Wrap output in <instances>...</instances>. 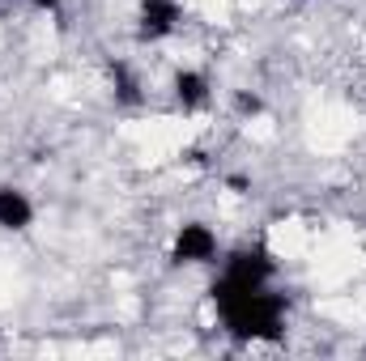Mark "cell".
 Segmentation results:
<instances>
[{"label": "cell", "mask_w": 366, "mask_h": 361, "mask_svg": "<svg viewBox=\"0 0 366 361\" xmlns=\"http://www.w3.org/2000/svg\"><path fill=\"white\" fill-rule=\"evenodd\" d=\"M171 93H175V102H179L183 111H200V106H209L213 86H209V77L200 68H179L175 81H171Z\"/></svg>", "instance_id": "obj_6"}, {"label": "cell", "mask_w": 366, "mask_h": 361, "mask_svg": "<svg viewBox=\"0 0 366 361\" xmlns=\"http://www.w3.org/2000/svg\"><path fill=\"white\" fill-rule=\"evenodd\" d=\"M183 4L179 0H141L137 4V39L141 43H162L179 30Z\"/></svg>", "instance_id": "obj_4"}, {"label": "cell", "mask_w": 366, "mask_h": 361, "mask_svg": "<svg viewBox=\"0 0 366 361\" xmlns=\"http://www.w3.org/2000/svg\"><path fill=\"white\" fill-rule=\"evenodd\" d=\"M30 4H34L39 13H60V4H64V0H30Z\"/></svg>", "instance_id": "obj_9"}, {"label": "cell", "mask_w": 366, "mask_h": 361, "mask_svg": "<svg viewBox=\"0 0 366 361\" xmlns=\"http://www.w3.org/2000/svg\"><path fill=\"white\" fill-rule=\"evenodd\" d=\"M209 302L217 310V323L226 336L243 340V345H260V340H277L290 315L285 293H277L273 285L260 289H222L209 285Z\"/></svg>", "instance_id": "obj_1"}, {"label": "cell", "mask_w": 366, "mask_h": 361, "mask_svg": "<svg viewBox=\"0 0 366 361\" xmlns=\"http://www.w3.org/2000/svg\"><path fill=\"white\" fill-rule=\"evenodd\" d=\"M273 276H277L273 251L264 243H252V247H239V251L226 255L213 285H222V289H260V285H273Z\"/></svg>", "instance_id": "obj_2"}, {"label": "cell", "mask_w": 366, "mask_h": 361, "mask_svg": "<svg viewBox=\"0 0 366 361\" xmlns=\"http://www.w3.org/2000/svg\"><path fill=\"white\" fill-rule=\"evenodd\" d=\"M217 260V234L213 225L204 221H183L171 238V264L179 268H200V264H213Z\"/></svg>", "instance_id": "obj_3"}, {"label": "cell", "mask_w": 366, "mask_h": 361, "mask_svg": "<svg viewBox=\"0 0 366 361\" xmlns=\"http://www.w3.org/2000/svg\"><path fill=\"white\" fill-rule=\"evenodd\" d=\"M111 86H115V98H119V102H128V106L141 102V86H137V77L128 73V64H111Z\"/></svg>", "instance_id": "obj_7"}, {"label": "cell", "mask_w": 366, "mask_h": 361, "mask_svg": "<svg viewBox=\"0 0 366 361\" xmlns=\"http://www.w3.org/2000/svg\"><path fill=\"white\" fill-rule=\"evenodd\" d=\"M234 106H239V111H243V115H260V111H264V98H260V93H234Z\"/></svg>", "instance_id": "obj_8"}, {"label": "cell", "mask_w": 366, "mask_h": 361, "mask_svg": "<svg viewBox=\"0 0 366 361\" xmlns=\"http://www.w3.org/2000/svg\"><path fill=\"white\" fill-rule=\"evenodd\" d=\"M34 225V204L21 187H0V230L21 234Z\"/></svg>", "instance_id": "obj_5"}]
</instances>
